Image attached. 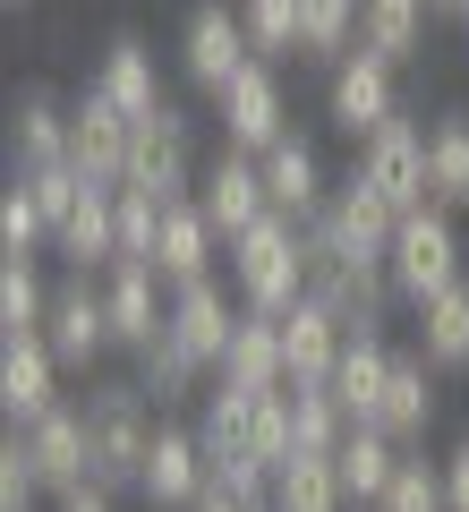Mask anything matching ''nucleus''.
<instances>
[{"instance_id": "1", "label": "nucleus", "mask_w": 469, "mask_h": 512, "mask_svg": "<svg viewBox=\"0 0 469 512\" xmlns=\"http://www.w3.org/2000/svg\"><path fill=\"white\" fill-rule=\"evenodd\" d=\"M86 427H94V487L137 495L145 487V453L163 436V410H154V393L137 384V367H128V376H86Z\"/></svg>"}, {"instance_id": "2", "label": "nucleus", "mask_w": 469, "mask_h": 512, "mask_svg": "<svg viewBox=\"0 0 469 512\" xmlns=\"http://www.w3.org/2000/svg\"><path fill=\"white\" fill-rule=\"evenodd\" d=\"M222 265H231L239 308H256V316H290V308L307 299V222H290V214L248 222L239 239H222Z\"/></svg>"}, {"instance_id": "3", "label": "nucleus", "mask_w": 469, "mask_h": 512, "mask_svg": "<svg viewBox=\"0 0 469 512\" xmlns=\"http://www.w3.org/2000/svg\"><path fill=\"white\" fill-rule=\"evenodd\" d=\"M307 299L342 316V333H384V316L401 308L393 274H384V256L342 248V239H325L316 222H307Z\"/></svg>"}, {"instance_id": "4", "label": "nucleus", "mask_w": 469, "mask_h": 512, "mask_svg": "<svg viewBox=\"0 0 469 512\" xmlns=\"http://www.w3.org/2000/svg\"><path fill=\"white\" fill-rule=\"evenodd\" d=\"M384 274H393V291L410 299V308H427L435 291L469 282V248H461V222H452L444 205H418V214H401L393 248H384Z\"/></svg>"}, {"instance_id": "5", "label": "nucleus", "mask_w": 469, "mask_h": 512, "mask_svg": "<svg viewBox=\"0 0 469 512\" xmlns=\"http://www.w3.org/2000/svg\"><path fill=\"white\" fill-rule=\"evenodd\" d=\"M197 180H205V163H197V120H188L180 103H163L154 120H137L120 188H145V197L180 205V197H197Z\"/></svg>"}, {"instance_id": "6", "label": "nucleus", "mask_w": 469, "mask_h": 512, "mask_svg": "<svg viewBox=\"0 0 469 512\" xmlns=\"http://www.w3.org/2000/svg\"><path fill=\"white\" fill-rule=\"evenodd\" d=\"M393 77L401 69H393V60H376L367 43H359V52H342V60H333V77H325V120L367 146L384 120H401V86H393Z\"/></svg>"}, {"instance_id": "7", "label": "nucleus", "mask_w": 469, "mask_h": 512, "mask_svg": "<svg viewBox=\"0 0 469 512\" xmlns=\"http://www.w3.org/2000/svg\"><path fill=\"white\" fill-rule=\"evenodd\" d=\"M214 120H222V146H239V154H265L273 137H290L282 60H248V69L214 94Z\"/></svg>"}, {"instance_id": "8", "label": "nucleus", "mask_w": 469, "mask_h": 512, "mask_svg": "<svg viewBox=\"0 0 469 512\" xmlns=\"http://www.w3.org/2000/svg\"><path fill=\"white\" fill-rule=\"evenodd\" d=\"M94 291H103V316H111V350H128V359H137V350L171 325V282L154 274L145 256L103 265V282H94Z\"/></svg>"}, {"instance_id": "9", "label": "nucleus", "mask_w": 469, "mask_h": 512, "mask_svg": "<svg viewBox=\"0 0 469 512\" xmlns=\"http://www.w3.org/2000/svg\"><path fill=\"white\" fill-rule=\"evenodd\" d=\"M248 60H256V43H248V26H239V9L197 0V9H188V26H180V77H188L197 94H222Z\"/></svg>"}, {"instance_id": "10", "label": "nucleus", "mask_w": 469, "mask_h": 512, "mask_svg": "<svg viewBox=\"0 0 469 512\" xmlns=\"http://www.w3.org/2000/svg\"><path fill=\"white\" fill-rule=\"evenodd\" d=\"M359 180H367V188H384L401 214L435 205V180H427V128H418L410 111H401V120H384L376 137L359 146Z\"/></svg>"}, {"instance_id": "11", "label": "nucleus", "mask_w": 469, "mask_h": 512, "mask_svg": "<svg viewBox=\"0 0 469 512\" xmlns=\"http://www.w3.org/2000/svg\"><path fill=\"white\" fill-rule=\"evenodd\" d=\"M214 487V461H205V436L197 419H163V436H154V453H145V504L154 512H197V495Z\"/></svg>"}, {"instance_id": "12", "label": "nucleus", "mask_w": 469, "mask_h": 512, "mask_svg": "<svg viewBox=\"0 0 469 512\" xmlns=\"http://www.w3.org/2000/svg\"><path fill=\"white\" fill-rule=\"evenodd\" d=\"M26 436V453H35V470H43V495H77V487H94V427H86V402H60V410H43L35 427H18Z\"/></svg>"}, {"instance_id": "13", "label": "nucleus", "mask_w": 469, "mask_h": 512, "mask_svg": "<svg viewBox=\"0 0 469 512\" xmlns=\"http://www.w3.org/2000/svg\"><path fill=\"white\" fill-rule=\"evenodd\" d=\"M60 376L69 367L52 359L43 333H0V410H9V427H35L43 410H60Z\"/></svg>"}, {"instance_id": "14", "label": "nucleus", "mask_w": 469, "mask_h": 512, "mask_svg": "<svg viewBox=\"0 0 469 512\" xmlns=\"http://www.w3.org/2000/svg\"><path fill=\"white\" fill-rule=\"evenodd\" d=\"M197 205H205V222H214L222 239H239L248 222L273 214V197H265V163H256V154H239V146H222L214 163H205V180H197Z\"/></svg>"}, {"instance_id": "15", "label": "nucleus", "mask_w": 469, "mask_h": 512, "mask_svg": "<svg viewBox=\"0 0 469 512\" xmlns=\"http://www.w3.org/2000/svg\"><path fill=\"white\" fill-rule=\"evenodd\" d=\"M128 137H137V120H128L120 103H103L94 86L69 103V163L86 171V180L120 188V171H128Z\"/></svg>"}, {"instance_id": "16", "label": "nucleus", "mask_w": 469, "mask_h": 512, "mask_svg": "<svg viewBox=\"0 0 469 512\" xmlns=\"http://www.w3.org/2000/svg\"><path fill=\"white\" fill-rule=\"evenodd\" d=\"M265 197H273V214H290V222H316L325 214V197H333V180H325V154H316V137H273L265 154Z\"/></svg>"}, {"instance_id": "17", "label": "nucleus", "mask_w": 469, "mask_h": 512, "mask_svg": "<svg viewBox=\"0 0 469 512\" xmlns=\"http://www.w3.org/2000/svg\"><path fill=\"white\" fill-rule=\"evenodd\" d=\"M43 342H52V359L69 367V376H94V359L111 350L103 291H86V282H60V291H52V316H43Z\"/></svg>"}, {"instance_id": "18", "label": "nucleus", "mask_w": 469, "mask_h": 512, "mask_svg": "<svg viewBox=\"0 0 469 512\" xmlns=\"http://www.w3.org/2000/svg\"><path fill=\"white\" fill-rule=\"evenodd\" d=\"M52 163H69V103H60L52 86H26L18 103H9V180L52 171Z\"/></svg>"}, {"instance_id": "19", "label": "nucleus", "mask_w": 469, "mask_h": 512, "mask_svg": "<svg viewBox=\"0 0 469 512\" xmlns=\"http://www.w3.org/2000/svg\"><path fill=\"white\" fill-rule=\"evenodd\" d=\"M316 231H325V239H342V248H359V256H384V248H393V231H401V205L384 197V188H367L359 171H350V180L325 197Z\"/></svg>"}, {"instance_id": "20", "label": "nucleus", "mask_w": 469, "mask_h": 512, "mask_svg": "<svg viewBox=\"0 0 469 512\" xmlns=\"http://www.w3.org/2000/svg\"><path fill=\"white\" fill-rule=\"evenodd\" d=\"M239 291H222L214 274L205 282H180V291H171V333H180L188 350H197L205 367H222V350H231V333H239Z\"/></svg>"}, {"instance_id": "21", "label": "nucleus", "mask_w": 469, "mask_h": 512, "mask_svg": "<svg viewBox=\"0 0 469 512\" xmlns=\"http://www.w3.org/2000/svg\"><path fill=\"white\" fill-rule=\"evenodd\" d=\"M214 248H222V231L205 222V205L197 197H180V205H163V239H154V274L180 291V282H205L214 274Z\"/></svg>"}, {"instance_id": "22", "label": "nucleus", "mask_w": 469, "mask_h": 512, "mask_svg": "<svg viewBox=\"0 0 469 512\" xmlns=\"http://www.w3.org/2000/svg\"><path fill=\"white\" fill-rule=\"evenodd\" d=\"M94 94L120 103L128 120H154V111H163V77H154L145 35H111V43H103V60H94Z\"/></svg>"}, {"instance_id": "23", "label": "nucleus", "mask_w": 469, "mask_h": 512, "mask_svg": "<svg viewBox=\"0 0 469 512\" xmlns=\"http://www.w3.org/2000/svg\"><path fill=\"white\" fill-rule=\"evenodd\" d=\"M52 256H69L77 274L120 265V188H86V205H77V214L52 231Z\"/></svg>"}, {"instance_id": "24", "label": "nucleus", "mask_w": 469, "mask_h": 512, "mask_svg": "<svg viewBox=\"0 0 469 512\" xmlns=\"http://www.w3.org/2000/svg\"><path fill=\"white\" fill-rule=\"evenodd\" d=\"M205 376H214V367H205L171 325L137 350V384L154 393V410H163V419H171V410H188V402H205Z\"/></svg>"}, {"instance_id": "25", "label": "nucleus", "mask_w": 469, "mask_h": 512, "mask_svg": "<svg viewBox=\"0 0 469 512\" xmlns=\"http://www.w3.org/2000/svg\"><path fill=\"white\" fill-rule=\"evenodd\" d=\"M214 376L239 384V393H282V384H290V367H282V316H256V308H248Z\"/></svg>"}, {"instance_id": "26", "label": "nucleus", "mask_w": 469, "mask_h": 512, "mask_svg": "<svg viewBox=\"0 0 469 512\" xmlns=\"http://www.w3.org/2000/svg\"><path fill=\"white\" fill-rule=\"evenodd\" d=\"M342 316L333 308H316V299H299V308L282 316V367H290V384H333V359H342Z\"/></svg>"}, {"instance_id": "27", "label": "nucleus", "mask_w": 469, "mask_h": 512, "mask_svg": "<svg viewBox=\"0 0 469 512\" xmlns=\"http://www.w3.org/2000/svg\"><path fill=\"white\" fill-rule=\"evenodd\" d=\"M401 453H410V444H393L376 419H359L342 444H333V478H342V495H350V504H367V512H376V495L393 487Z\"/></svg>"}, {"instance_id": "28", "label": "nucleus", "mask_w": 469, "mask_h": 512, "mask_svg": "<svg viewBox=\"0 0 469 512\" xmlns=\"http://www.w3.org/2000/svg\"><path fill=\"white\" fill-rule=\"evenodd\" d=\"M427 419H435V367L418 350H401L393 376H384V402H376V427L393 444H427Z\"/></svg>"}, {"instance_id": "29", "label": "nucleus", "mask_w": 469, "mask_h": 512, "mask_svg": "<svg viewBox=\"0 0 469 512\" xmlns=\"http://www.w3.org/2000/svg\"><path fill=\"white\" fill-rule=\"evenodd\" d=\"M393 359H401V350L384 342V333H350V342H342V359H333V402L350 410V427H359V419H376Z\"/></svg>"}, {"instance_id": "30", "label": "nucleus", "mask_w": 469, "mask_h": 512, "mask_svg": "<svg viewBox=\"0 0 469 512\" xmlns=\"http://www.w3.org/2000/svg\"><path fill=\"white\" fill-rule=\"evenodd\" d=\"M418 359L435 376H461L469 367V282H452V291H435L418 308Z\"/></svg>"}, {"instance_id": "31", "label": "nucleus", "mask_w": 469, "mask_h": 512, "mask_svg": "<svg viewBox=\"0 0 469 512\" xmlns=\"http://www.w3.org/2000/svg\"><path fill=\"white\" fill-rule=\"evenodd\" d=\"M359 43L376 60H418V43H427V0H359Z\"/></svg>"}, {"instance_id": "32", "label": "nucleus", "mask_w": 469, "mask_h": 512, "mask_svg": "<svg viewBox=\"0 0 469 512\" xmlns=\"http://www.w3.org/2000/svg\"><path fill=\"white\" fill-rule=\"evenodd\" d=\"M273 512H350L342 478H333V453H290L273 470Z\"/></svg>"}, {"instance_id": "33", "label": "nucleus", "mask_w": 469, "mask_h": 512, "mask_svg": "<svg viewBox=\"0 0 469 512\" xmlns=\"http://www.w3.org/2000/svg\"><path fill=\"white\" fill-rule=\"evenodd\" d=\"M427 180H435V205L444 214L469 205V111H444L427 128Z\"/></svg>"}, {"instance_id": "34", "label": "nucleus", "mask_w": 469, "mask_h": 512, "mask_svg": "<svg viewBox=\"0 0 469 512\" xmlns=\"http://www.w3.org/2000/svg\"><path fill=\"white\" fill-rule=\"evenodd\" d=\"M43 316H52L43 256H0V333H43Z\"/></svg>"}, {"instance_id": "35", "label": "nucleus", "mask_w": 469, "mask_h": 512, "mask_svg": "<svg viewBox=\"0 0 469 512\" xmlns=\"http://www.w3.org/2000/svg\"><path fill=\"white\" fill-rule=\"evenodd\" d=\"M359 52V0H299V60H342Z\"/></svg>"}, {"instance_id": "36", "label": "nucleus", "mask_w": 469, "mask_h": 512, "mask_svg": "<svg viewBox=\"0 0 469 512\" xmlns=\"http://www.w3.org/2000/svg\"><path fill=\"white\" fill-rule=\"evenodd\" d=\"M376 512H452V504H444V461H427V453L410 444L401 470H393V487L376 495Z\"/></svg>"}, {"instance_id": "37", "label": "nucleus", "mask_w": 469, "mask_h": 512, "mask_svg": "<svg viewBox=\"0 0 469 512\" xmlns=\"http://www.w3.org/2000/svg\"><path fill=\"white\" fill-rule=\"evenodd\" d=\"M0 248L9 256H52V214L35 205L26 180H9V197H0Z\"/></svg>"}, {"instance_id": "38", "label": "nucleus", "mask_w": 469, "mask_h": 512, "mask_svg": "<svg viewBox=\"0 0 469 512\" xmlns=\"http://www.w3.org/2000/svg\"><path fill=\"white\" fill-rule=\"evenodd\" d=\"M231 9H239V26H248L256 60H282V52H299V0H231Z\"/></svg>"}, {"instance_id": "39", "label": "nucleus", "mask_w": 469, "mask_h": 512, "mask_svg": "<svg viewBox=\"0 0 469 512\" xmlns=\"http://www.w3.org/2000/svg\"><path fill=\"white\" fill-rule=\"evenodd\" d=\"M35 495H43V470L26 453V436L9 427V444H0V512H35Z\"/></svg>"}, {"instance_id": "40", "label": "nucleus", "mask_w": 469, "mask_h": 512, "mask_svg": "<svg viewBox=\"0 0 469 512\" xmlns=\"http://www.w3.org/2000/svg\"><path fill=\"white\" fill-rule=\"evenodd\" d=\"M154 239H163V197L120 188V256H145L154 265Z\"/></svg>"}, {"instance_id": "41", "label": "nucleus", "mask_w": 469, "mask_h": 512, "mask_svg": "<svg viewBox=\"0 0 469 512\" xmlns=\"http://www.w3.org/2000/svg\"><path fill=\"white\" fill-rule=\"evenodd\" d=\"M444 504H452V512H469V436L444 453Z\"/></svg>"}, {"instance_id": "42", "label": "nucleus", "mask_w": 469, "mask_h": 512, "mask_svg": "<svg viewBox=\"0 0 469 512\" xmlns=\"http://www.w3.org/2000/svg\"><path fill=\"white\" fill-rule=\"evenodd\" d=\"M52 512H120V495H111V487H77V495H60Z\"/></svg>"}, {"instance_id": "43", "label": "nucleus", "mask_w": 469, "mask_h": 512, "mask_svg": "<svg viewBox=\"0 0 469 512\" xmlns=\"http://www.w3.org/2000/svg\"><path fill=\"white\" fill-rule=\"evenodd\" d=\"M197 512H273V504H248V495H231V487H205Z\"/></svg>"}, {"instance_id": "44", "label": "nucleus", "mask_w": 469, "mask_h": 512, "mask_svg": "<svg viewBox=\"0 0 469 512\" xmlns=\"http://www.w3.org/2000/svg\"><path fill=\"white\" fill-rule=\"evenodd\" d=\"M427 9H452V18H461V0H427Z\"/></svg>"}, {"instance_id": "45", "label": "nucleus", "mask_w": 469, "mask_h": 512, "mask_svg": "<svg viewBox=\"0 0 469 512\" xmlns=\"http://www.w3.org/2000/svg\"><path fill=\"white\" fill-rule=\"evenodd\" d=\"M9 9H35V0H9Z\"/></svg>"}, {"instance_id": "46", "label": "nucleus", "mask_w": 469, "mask_h": 512, "mask_svg": "<svg viewBox=\"0 0 469 512\" xmlns=\"http://www.w3.org/2000/svg\"><path fill=\"white\" fill-rule=\"evenodd\" d=\"M461 18H469V0H461Z\"/></svg>"}]
</instances>
